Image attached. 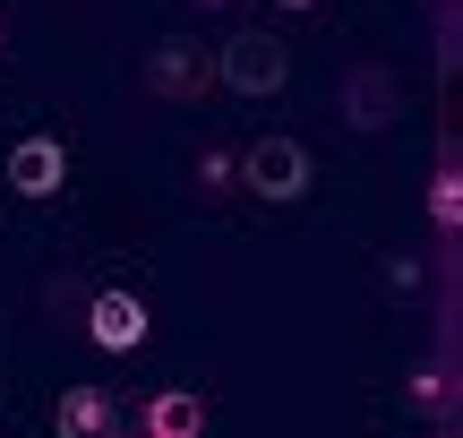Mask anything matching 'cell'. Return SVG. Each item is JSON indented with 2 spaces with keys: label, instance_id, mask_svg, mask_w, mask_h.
<instances>
[{
  "label": "cell",
  "instance_id": "cell-1",
  "mask_svg": "<svg viewBox=\"0 0 463 438\" xmlns=\"http://www.w3.org/2000/svg\"><path fill=\"white\" fill-rule=\"evenodd\" d=\"M215 78L232 86V95H275V86L292 78V52H283L275 34L249 26V34H232V43L215 52Z\"/></svg>",
  "mask_w": 463,
  "mask_h": 438
},
{
  "label": "cell",
  "instance_id": "cell-2",
  "mask_svg": "<svg viewBox=\"0 0 463 438\" xmlns=\"http://www.w3.org/2000/svg\"><path fill=\"white\" fill-rule=\"evenodd\" d=\"M241 189H258V198H300L309 189V155L292 147V138H258V147L241 155Z\"/></svg>",
  "mask_w": 463,
  "mask_h": 438
},
{
  "label": "cell",
  "instance_id": "cell-3",
  "mask_svg": "<svg viewBox=\"0 0 463 438\" xmlns=\"http://www.w3.org/2000/svg\"><path fill=\"white\" fill-rule=\"evenodd\" d=\"M206 86H215L206 43H155V52H146V95H164V103H198Z\"/></svg>",
  "mask_w": 463,
  "mask_h": 438
},
{
  "label": "cell",
  "instance_id": "cell-4",
  "mask_svg": "<svg viewBox=\"0 0 463 438\" xmlns=\"http://www.w3.org/2000/svg\"><path fill=\"white\" fill-rule=\"evenodd\" d=\"M335 103H344L352 129H386V120L403 112V78H395V69H344Z\"/></svg>",
  "mask_w": 463,
  "mask_h": 438
},
{
  "label": "cell",
  "instance_id": "cell-5",
  "mask_svg": "<svg viewBox=\"0 0 463 438\" xmlns=\"http://www.w3.org/2000/svg\"><path fill=\"white\" fill-rule=\"evenodd\" d=\"M86 336H95L103 353H137V344H146V301H137V292H95Z\"/></svg>",
  "mask_w": 463,
  "mask_h": 438
},
{
  "label": "cell",
  "instance_id": "cell-6",
  "mask_svg": "<svg viewBox=\"0 0 463 438\" xmlns=\"http://www.w3.org/2000/svg\"><path fill=\"white\" fill-rule=\"evenodd\" d=\"M61 181H69V155H61V138H26V147L9 155V189H17V198H52Z\"/></svg>",
  "mask_w": 463,
  "mask_h": 438
},
{
  "label": "cell",
  "instance_id": "cell-7",
  "mask_svg": "<svg viewBox=\"0 0 463 438\" xmlns=\"http://www.w3.org/2000/svg\"><path fill=\"white\" fill-rule=\"evenodd\" d=\"M61 438H120V405L103 387H69L61 395Z\"/></svg>",
  "mask_w": 463,
  "mask_h": 438
},
{
  "label": "cell",
  "instance_id": "cell-8",
  "mask_svg": "<svg viewBox=\"0 0 463 438\" xmlns=\"http://www.w3.org/2000/svg\"><path fill=\"white\" fill-rule=\"evenodd\" d=\"M146 438H198L206 430V395H189V387H164L146 405V422H137Z\"/></svg>",
  "mask_w": 463,
  "mask_h": 438
},
{
  "label": "cell",
  "instance_id": "cell-9",
  "mask_svg": "<svg viewBox=\"0 0 463 438\" xmlns=\"http://www.w3.org/2000/svg\"><path fill=\"white\" fill-rule=\"evenodd\" d=\"M430 206H438V224H455V215H463V189H455V172H438V189H430Z\"/></svg>",
  "mask_w": 463,
  "mask_h": 438
},
{
  "label": "cell",
  "instance_id": "cell-10",
  "mask_svg": "<svg viewBox=\"0 0 463 438\" xmlns=\"http://www.w3.org/2000/svg\"><path fill=\"white\" fill-rule=\"evenodd\" d=\"M275 9H317V0H275Z\"/></svg>",
  "mask_w": 463,
  "mask_h": 438
},
{
  "label": "cell",
  "instance_id": "cell-11",
  "mask_svg": "<svg viewBox=\"0 0 463 438\" xmlns=\"http://www.w3.org/2000/svg\"><path fill=\"white\" fill-rule=\"evenodd\" d=\"M198 9H223V0H198Z\"/></svg>",
  "mask_w": 463,
  "mask_h": 438
},
{
  "label": "cell",
  "instance_id": "cell-12",
  "mask_svg": "<svg viewBox=\"0 0 463 438\" xmlns=\"http://www.w3.org/2000/svg\"><path fill=\"white\" fill-rule=\"evenodd\" d=\"M0 43H9V26H0Z\"/></svg>",
  "mask_w": 463,
  "mask_h": 438
}]
</instances>
